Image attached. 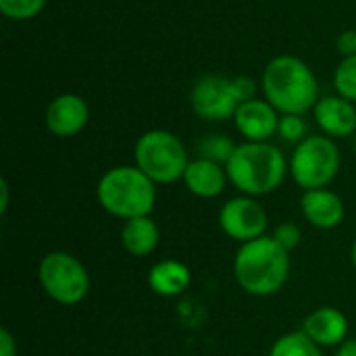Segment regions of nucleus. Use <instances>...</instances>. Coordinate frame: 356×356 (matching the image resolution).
Returning <instances> with one entry per match:
<instances>
[{"mask_svg":"<svg viewBox=\"0 0 356 356\" xmlns=\"http://www.w3.org/2000/svg\"><path fill=\"white\" fill-rule=\"evenodd\" d=\"M350 261H353V267L356 271V240L353 242V248H350Z\"/></svg>","mask_w":356,"mask_h":356,"instance_id":"cd10ccee","label":"nucleus"},{"mask_svg":"<svg viewBox=\"0 0 356 356\" xmlns=\"http://www.w3.org/2000/svg\"><path fill=\"white\" fill-rule=\"evenodd\" d=\"M234 277L250 296H273L290 277V252L284 250L271 234L240 244L234 257Z\"/></svg>","mask_w":356,"mask_h":356,"instance_id":"f03ea898","label":"nucleus"},{"mask_svg":"<svg viewBox=\"0 0 356 356\" xmlns=\"http://www.w3.org/2000/svg\"><path fill=\"white\" fill-rule=\"evenodd\" d=\"M90 121V106L88 102L73 92L58 94L52 98L44 113L46 129L56 138H73L86 129Z\"/></svg>","mask_w":356,"mask_h":356,"instance_id":"9d476101","label":"nucleus"},{"mask_svg":"<svg viewBox=\"0 0 356 356\" xmlns=\"http://www.w3.org/2000/svg\"><path fill=\"white\" fill-rule=\"evenodd\" d=\"M225 169L229 184L240 194L259 198L275 192L284 184L290 173V163L284 152L269 142H244L238 144Z\"/></svg>","mask_w":356,"mask_h":356,"instance_id":"7ed1b4c3","label":"nucleus"},{"mask_svg":"<svg viewBox=\"0 0 356 356\" xmlns=\"http://www.w3.org/2000/svg\"><path fill=\"white\" fill-rule=\"evenodd\" d=\"M313 117L327 138H348L356 131V106L355 102L342 96H321L313 108Z\"/></svg>","mask_w":356,"mask_h":356,"instance_id":"f8f14e48","label":"nucleus"},{"mask_svg":"<svg viewBox=\"0 0 356 356\" xmlns=\"http://www.w3.org/2000/svg\"><path fill=\"white\" fill-rule=\"evenodd\" d=\"M300 211L307 223H311L317 229H336L346 215L342 198L330 188L302 192Z\"/></svg>","mask_w":356,"mask_h":356,"instance_id":"4468645a","label":"nucleus"},{"mask_svg":"<svg viewBox=\"0 0 356 356\" xmlns=\"http://www.w3.org/2000/svg\"><path fill=\"white\" fill-rule=\"evenodd\" d=\"M271 238H273L284 250L292 252V250H296V248L300 246V242H302V232H300V227H298L294 221H284V223H280V225L271 232Z\"/></svg>","mask_w":356,"mask_h":356,"instance_id":"5701e85b","label":"nucleus"},{"mask_svg":"<svg viewBox=\"0 0 356 356\" xmlns=\"http://www.w3.org/2000/svg\"><path fill=\"white\" fill-rule=\"evenodd\" d=\"M181 181L192 196L211 200L225 192L229 177H227V169L223 165L196 156L190 161Z\"/></svg>","mask_w":356,"mask_h":356,"instance_id":"2eb2a0df","label":"nucleus"},{"mask_svg":"<svg viewBox=\"0 0 356 356\" xmlns=\"http://www.w3.org/2000/svg\"><path fill=\"white\" fill-rule=\"evenodd\" d=\"M336 94L356 104V54L344 56L334 71Z\"/></svg>","mask_w":356,"mask_h":356,"instance_id":"aec40b11","label":"nucleus"},{"mask_svg":"<svg viewBox=\"0 0 356 356\" xmlns=\"http://www.w3.org/2000/svg\"><path fill=\"white\" fill-rule=\"evenodd\" d=\"M134 165L156 186L184 179L190 165L184 142L167 129L144 131L134 146Z\"/></svg>","mask_w":356,"mask_h":356,"instance_id":"39448f33","label":"nucleus"},{"mask_svg":"<svg viewBox=\"0 0 356 356\" xmlns=\"http://www.w3.org/2000/svg\"><path fill=\"white\" fill-rule=\"evenodd\" d=\"M190 104L194 115L204 121L234 119L238 106L242 104L236 88V77H225L217 73L200 77L192 88Z\"/></svg>","mask_w":356,"mask_h":356,"instance_id":"6e6552de","label":"nucleus"},{"mask_svg":"<svg viewBox=\"0 0 356 356\" xmlns=\"http://www.w3.org/2000/svg\"><path fill=\"white\" fill-rule=\"evenodd\" d=\"M336 46L338 50L344 54V56H353L356 54V29H346L338 35L336 40Z\"/></svg>","mask_w":356,"mask_h":356,"instance_id":"b1692460","label":"nucleus"},{"mask_svg":"<svg viewBox=\"0 0 356 356\" xmlns=\"http://www.w3.org/2000/svg\"><path fill=\"white\" fill-rule=\"evenodd\" d=\"M238 144L229 138V136H223V134H211V136H204L198 144H196V152L200 159H207V161H213V163H219V165H227L232 154L236 152Z\"/></svg>","mask_w":356,"mask_h":356,"instance_id":"6ab92c4d","label":"nucleus"},{"mask_svg":"<svg viewBox=\"0 0 356 356\" xmlns=\"http://www.w3.org/2000/svg\"><path fill=\"white\" fill-rule=\"evenodd\" d=\"M234 123L246 142H269L277 136L280 113L265 98H250L238 106Z\"/></svg>","mask_w":356,"mask_h":356,"instance_id":"9b49d317","label":"nucleus"},{"mask_svg":"<svg viewBox=\"0 0 356 356\" xmlns=\"http://www.w3.org/2000/svg\"><path fill=\"white\" fill-rule=\"evenodd\" d=\"M46 6V0H0V13L13 21H27L38 17Z\"/></svg>","mask_w":356,"mask_h":356,"instance_id":"412c9836","label":"nucleus"},{"mask_svg":"<svg viewBox=\"0 0 356 356\" xmlns=\"http://www.w3.org/2000/svg\"><path fill=\"white\" fill-rule=\"evenodd\" d=\"M261 90L265 100L282 115H305L319 100L315 73L302 58L292 54H282L267 63Z\"/></svg>","mask_w":356,"mask_h":356,"instance_id":"f257e3e1","label":"nucleus"},{"mask_svg":"<svg viewBox=\"0 0 356 356\" xmlns=\"http://www.w3.org/2000/svg\"><path fill=\"white\" fill-rule=\"evenodd\" d=\"M269 356H323V353L321 346H317L302 330H298L280 336L273 342Z\"/></svg>","mask_w":356,"mask_h":356,"instance_id":"a211bd4d","label":"nucleus"},{"mask_svg":"<svg viewBox=\"0 0 356 356\" xmlns=\"http://www.w3.org/2000/svg\"><path fill=\"white\" fill-rule=\"evenodd\" d=\"M0 356H17V342L6 327L0 330Z\"/></svg>","mask_w":356,"mask_h":356,"instance_id":"393cba45","label":"nucleus"},{"mask_svg":"<svg viewBox=\"0 0 356 356\" xmlns=\"http://www.w3.org/2000/svg\"><path fill=\"white\" fill-rule=\"evenodd\" d=\"M219 227L229 240L246 244L267 236L269 215L254 196L240 194L219 209Z\"/></svg>","mask_w":356,"mask_h":356,"instance_id":"1a4fd4ad","label":"nucleus"},{"mask_svg":"<svg viewBox=\"0 0 356 356\" xmlns=\"http://www.w3.org/2000/svg\"><path fill=\"white\" fill-rule=\"evenodd\" d=\"M192 284V271L177 259H163L148 271V286L163 298H175L184 294Z\"/></svg>","mask_w":356,"mask_h":356,"instance_id":"dca6fc26","label":"nucleus"},{"mask_svg":"<svg viewBox=\"0 0 356 356\" xmlns=\"http://www.w3.org/2000/svg\"><path fill=\"white\" fill-rule=\"evenodd\" d=\"M38 282L44 294L63 307L79 305L90 292V273L86 265L63 250L42 257L38 265Z\"/></svg>","mask_w":356,"mask_h":356,"instance_id":"0eeeda50","label":"nucleus"},{"mask_svg":"<svg viewBox=\"0 0 356 356\" xmlns=\"http://www.w3.org/2000/svg\"><path fill=\"white\" fill-rule=\"evenodd\" d=\"M309 127L307 121L302 119V115H282L280 117V125H277V136L282 142L286 144H300L307 136Z\"/></svg>","mask_w":356,"mask_h":356,"instance_id":"4be33fe9","label":"nucleus"},{"mask_svg":"<svg viewBox=\"0 0 356 356\" xmlns=\"http://www.w3.org/2000/svg\"><path fill=\"white\" fill-rule=\"evenodd\" d=\"M8 211V181L2 177L0 179V213L4 215Z\"/></svg>","mask_w":356,"mask_h":356,"instance_id":"bb28decb","label":"nucleus"},{"mask_svg":"<svg viewBox=\"0 0 356 356\" xmlns=\"http://www.w3.org/2000/svg\"><path fill=\"white\" fill-rule=\"evenodd\" d=\"M353 146H355V154H356V131H355V136H353Z\"/></svg>","mask_w":356,"mask_h":356,"instance_id":"c85d7f7f","label":"nucleus"},{"mask_svg":"<svg viewBox=\"0 0 356 356\" xmlns=\"http://www.w3.org/2000/svg\"><path fill=\"white\" fill-rule=\"evenodd\" d=\"M290 175L300 190L327 188L340 171V148L334 138L309 136L294 146L290 156Z\"/></svg>","mask_w":356,"mask_h":356,"instance_id":"423d86ee","label":"nucleus"},{"mask_svg":"<svg viewBox=\"0 0 356 356\" xmlns=\"http://www.w3.org/2000/svg\"><path fill=\"white\" fill-rule=\"evenodd\" d=\"M96 200L121 221L146 217L156 204V184L136 165H117L98 179Z\"/></svg>","mask_w":356,"mask_h":356,"instance_id":"20e7f679","label":"nucleus"},{"mask_svg":"<svg viewBox=\"0 0 356 356\" xmlns=\"http://www.w3.org/2000/svg\"><path fill=\"white\" fill-rule=\"evenodd\" d=\"M336 356H356V338H348V340H344V342L338 346Z\"/></svg>","mask_w":356,"mask_h":356,"instance_id":"a878e982","label":"nucleus"},{"mask_svg":"<svg viewBox=\"0 0 356 356\" xmlns=\"http://www.w3.org/2000/svg\"><path fill=\"white\" fill-rule=\"evenodd\" d=\"M159 242H161V229L150 215L123 221L121 244L125 252H129L131 257L138 259L150 257L159 248Z\"/></svg>","mask_w":356,"mask_h":356,"instance_id":"f3484780","label":"nucleus"},{"mask_svg":"<svg viewBox=\"0 0 356 356\" xmlns=\"http://www.w3.org/2000/svg\"><path fill=\"white\" fill-rule=\"evenodd\" d=\"M302 332L321 348H338L344 340H348L350 323L348 317L336 307H319L307 315L302 323Z\"/></svg>","mask_w":356,"mask_h":356,"instance_id":"ddd939ff","label":"nucleus"}]
</instances>
